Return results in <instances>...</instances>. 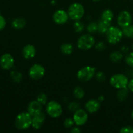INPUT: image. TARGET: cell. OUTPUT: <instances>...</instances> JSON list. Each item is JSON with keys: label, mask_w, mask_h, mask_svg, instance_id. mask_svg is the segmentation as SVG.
<instances>
[{"label": "cell", "mask_w": 133, "mask_h": 133, "mask_svg": "<svg viewBox=\"0 0 133 133\" xmlns=\"http://www.w3.org/2000/svg\"><path fill=\"white\" fill-rule=\"evenodd\" d=\"M74 47L70 43H64L61 46V51L66 55H70L73 53Z\"/></svg>", "instance_id": "cell-20"}, {"label": "cell", "mask_w": 133, "mask_h": 133, "mask_svg": "<svg viewBox=\"0 0 133 133\" xmlns=\"http://www.w3.org/2000/svg\"><path fill=\"white\" fill-rule=\"evenodd\" d=\"M74 121L73 119V118H68L66 119H65L64 122V125L66 128L68 129H71V127L74 126Z\"/></svg>", "instance_id": "cell-32"}, {"label": "cell", "mask_w": 133, "mask_h": 133, "mask_svg": "<svg viewBox=\"0 0 133 133\" xmlns=\"http://www.w3.org/2000/svg\"><path fill=\"white\" fill-rule=\"evenodd\" d=\"M69 19L68 12L64 10H58L54 12L53 15V19L55 23L58 25L65 24Z\"/></svg>", "instance_id": "cell-12"}, {"label": "cell", "mask_w": 133, "mask_h": 133, "mask_svg": "<svg viewBox=\"0 0 133 133\" xmlns=\"http://www.w3.org/2000/svg\"><path fill=\"white\" fill-rule=\"evenodd\" d=\"M98 24V29H97V32L100 34H105L107 30L109 29V27L111 26V22H107V21L100 19L99 22L97 23Z\"/></svg>", "instance_id": "cell-18"}, {"label": "cell", "mask_w": 133, "mask_h": 133, "mask_svg": "<svg viewBox=\"0 0 133 133\" xmlns=\"http://www.w3.org/2000/svg\"><path fill=\"white\" fill-rule=\"evenodd\" d=\"M92 1H100V0H92Z\"/></svg>", "instance_id": "cell-41"}, {"label": "cell", "mask_w": 133, "mask_h": 133, "mask_svg": "<svg viewBox=\"0 0 133 133\" xmlns=\"http://www.w3.org/2000/svg\"><path fill=\"white\" fill-rule=\"evenodd\" d=\"M127 88L129 90L130 92H133V79L129 81L128 84H127Z\"/></svg>", "instance_id": "cell-37"}, {"label": "cell", "mask_w": 133, "mask_h": 133, "mask_svg": "<svg viewBox=\"0 0 133 133\" xmlns=\"http://www.w3.org/2000/svg\"><path fill=\"white\" fill-rule=\"evenodd\" d=\"M46 113L53 118H58L62 115V108L61 104L57 101L52 100L46 104Z\"/></svg>", "instance_id": "cell-5"}, {"label": "cell", "mask_w": 133, "mask_h": 133, "mask_svg": "<svg viewBox=\"0 0 133 133\" xmlns=\"http://www.w3.org/2000/svg\"><path fill=\"white\" fill-rule=\"evenodd\" d=\"M45 73V68L40 64H35L30 68L29 75L33 80H39L44 76Z\"/></svg>", "instance_id": "cell-8"}, {"label": "cell", "mask_w": 133, "mask_h": 133, "mask_svg": "<svg viewBox=\"0 0 133 133\" xmlns=\"http://www.w3.org/2000/svg\"><path fill=\"white\" fill-rule=\"evenodd\" d=\"M119 132L121 133H133L132 126L127 125L122 127L119 130Z\"/></svg>", "instance_id": "cell-34"}, {"label": "cell", "mask_w": 133, "mask_h": 133, "mask_svg": "<svg viewBox=\"0 0 133 133\" xmlns=\"http://www.w3.org/2000/svg\"><path fill=\"white\" fill-rule=\"evenodd\" d=\"M108 42L110 44H116L120 42L123 36L122 29L115 26H110L105 33Z\"/></svg>", "instance_id": "cell-2"}, {"label": "cell", "mask_w": 133, "mask_h": 133, "mask_svg": "<svg viewBox=\"0 0 133 133\" xmlns=\"http://www.w3.org/2000/svg\"><path fill=\"white\" fill-rule=\"evenodd\" d=\"M104 96H100L98 97V99H97L100 101V102H102V101H104Z\"/></svg>", "instance_id": "cell-39"}, {"label": "cell", "mask_w": 133, "mask_h": 133, "mask_svg": "<svg viewBox=\"0 0 133 133\" xmlns=\"http://www.w3.org/2000/svg\"><path fill=\"white\" fill-rule=\"evenodd\" d=\"M129 93V90L127 87L120 88L117 93V97L119 101H123L127 98Z\"/></svg>", "instance_id": "cell-19"}, {"label": "cell", "mask_w": 133, "mask_h": 133, "mask_svg": "<svg viewBox=\"0 0 133 133\" xmlns=\"http://www.w3.org/2000/svg\"><path fill=\"white\" fill-rule=\"evenodd\" d=\"M73 119L76 125H84L88 119V114L87 111L81 109H78L75 112H74Z\"/></svg>", "instance_id": "cell-9"}, {"label": "cell", "mask_w": 133, "mask_h": 133, "mask_svg": "<svg viewBox=\"0 0 133 133\" xmlns=\"http://www.w3.org/2000/svg\"><path fill=\"white\" fill-rule=\"evenodd\" d=\"M32 116L28 112H23L19 113L16 117L14 125L19 130L28 129L32 126Z\"/></svg>", "instance_id": "cell-1"}, {"label": "cell", "mask_w": 133, "mask_h": 133, "mask_svg": "<svg viewBox=\"0 0 133 133\" xmlns=\"http://www.w3.org/2000/svg\"><path fill=\"white\" fill-rule=\"evenodd\" d=\"M78 48L81 50H88L95 45V38L90 34L81 35L77 42Z\"/></svg>", "instance_id": "cell-6"}, {"label": "cell", "mask_w": 133, "mask_h": 133, "mask_svg": "<svg viewBox=\"0 0 133 133\" xmlns=\"http://www.w3.org/2000/svg\"><path fill=\"white\" fill-rule=\"evenodd\" d=\"M36 54V49L33 45L27 44L22 49V56L27 60L32 59Z\"/></svg>", "instance_id": "cell-15"}, {"label": "cell", "mask_w": 133, "mask_h": 133, "mask_svg": "<svg viewBox=\"0 0 133 133\" xmlns=\"http://www.w3.org/2000/svg\"><path fill=\"white\" fill-rule=\"evenodd\" d=\"M10 77L14 83H18L22 81L23 75L22 73L19 72L18 70H13L10 72Z\"/></svg>", "instance_id": "cell-24"}, {"label": "cell", "mask_w": 133, "mask_h": 133, "mask_svg": "<svg viewBox=\"0 0 133 133\" xmlns=\"http://www.w3.org/2000/svg\"><path fill=\"white\" fill-rule=\"evenodd\" d=\"M95 77H96L97 81L100 82V83L104 82L105 81V79H106V76H105V74H104L103 71H101L96 73V74H95Z\"/></svg>", "instance_id": "cell-31"}, {"label": "cell", "mask_w": 133, "mask_h": 133, "mask_svg": "<svg viewBox=\"0 0 133 133\" xmlns=\"http://www.w3.org/2000/svg\"><path fill=\"white\" fill-rule=\"evenodd\" d=\"M70 132L72 133H80L81 132V130L79 128V126H77V127H71V130H70Z\"/></svg>", "instance_id": "cell-36"}, {"label": "cell", "mask_w": 133, "mask_h": 133, "mask_svg": "<svg viewBox=\"0 0 133 133\" xmlns=\"http://www.w3.org/2000/svg\"><path fill=\"white\" fill-rule=\"evenodd\" d=\"M96 68L93 66H86L81 68L77 74L78 80L83 83L90 81L96 74Z\"/></svg>", "instance_id": "cell-4"}, {"label": "cell", "mask_w": 133, "mask_h": 133, "mask_svg": "<svg viewBox=\"0 0 133 133\" xmlns=\"http://www.w3.org/2000/svg\"><path fill=\"white\" fill-rule=\"evenodd\" d=\"M97 29H98V24L97 22H92L88 23L87 27V30L89 33H95L97 32Z\"/></svg>", "instance_id": "cell-27"}, {"label": "cell", "mask_w": 133, "mask_h": 133, "mask_svg": "<svg viewBox=\"0 0 133 133\" xmlns=\"http://www.w3.org/2000/svg\"><path fill=\"white\" fill-rule=\"evenodd\" d=\"M132 76H133V70H132Z\"/></svg>", "instance_id": "cell-43"}, {"label": "cell", "mask_w": 133, "mask_h": 133, "mask_svg": "<svg viewBox=\"0 0 133 133\" xmlns=\"http://www.w3.org/2000/svg\"><path fill=\"white\" fill-rule=\"evenodd\" d=\"M42 110V105L37 100L31 101L27 106V112L32 116L41 112Z\"/></svg>", "instance_id": "cell-14"}, {"label": "cell", "mask_w": 133, "mask_h": 133, "mask_svg": "<svg viewBox=\"0 0 133 133\" xmlns=\"http://www.w3.org/2000/svg\"><path fill=\"white\" fill-rule=\"evenodd\" d=\"M123 53L119 51H115L110 55V59L112 62H118L123 58Z\"/></svg>", "instance_id": "cell-22"}, {"label": "cell", "mask_w": 133, "mask_h": 133, "mask_svg": "<svg viewBox=\"0 0 133 133\" xmlns=\"http://www.w3.org/2000/svg\"><path fill=\"white\" fill-rule=\"evenodd\" d=\"M132 50H133V44H132Z\"/></svg>", "instance_id": "cell-42"}, {"label": "cell", "mask_w": 133, "mask_h": 133, "mask_svg": "<svg viewBox=\"0 0 133 133\" xmlns=\"http://www.w3.org/2000/svg\"><path fill=\"white\" fill-rule=\"evenodd\" d=\"M14 65V58L10 53H5L0 58V66L3 70H9Z\"/></svg>", "instance_id": "cell-11"}, {"label": "cell", "mask_w": 133, "mask_h": 133, "mask_svg": "<svg viewBox=\"0 0 133 133\" xmlns=\"http://www.w3.org/2000/svg\"><path fill=\"white\" fill-rule=\"evenodd\" d=\"M95 48L99 51H103L106 48V45L103 42H98L97 44H95Z\"/></svg>", "instance_id": "cell-33"}, {"label": "cell", "mask_w": 133, "mask_h": 133, "mask_svg": "<svg viewBox=\"0 0 133 133\" xmlns=\"http://www.w3.org/2000/svg\"><path fill=\"white\" fill-rule=\"evenodd\" d=\"M125 61L126 64L128 66L133 68V52H131V53H128L125 56Z\"/></svg>", "instance_id": "cell-30"}, {"label": "cell", "mask_w": 133, "mask_h": 133, "mask_svg": "<svg viewBox=\"0 0 133 133\" xmlns=\"http://www.w3.org/2000/svg\"><path fill=\"white\" fill-rule=\"evenodd\" d=\"M128 83V78L122 74H114L110 79V83L112 87L118 90L127 87Z\"/></svg>", "instance_id": "cell-7"}, {"label": "cell", "mask_w": 133, "mask_h": 133, "mask_svg": "<svg viewBox=\"0 0 133 133\" xmlns=\"http://www.w3.org/2000/svg\"><path fill=\"white\" fill-rule=\"evenodd\" d=\"M131 118H132V119L133 120V110L132 111V112H131Z\"/></svg>", "instance_id": "cell-40"}, {"label": "cell", "mask_w": 133, "mask_h": 133, "mask_svg": "<svg viewBox=\"0 0 133 133\" xmlns=\"http://www.w3.org/2000/svg\"><path fill=\"white\" fill-rule=\"evenodd\" d=\"M129 51V48L128 47L125 46V45H124V46H122V48H121V51L122 52V53H127Z\"/></svg>", "instance_id": "cell-38"}, {"label": "cell", "mask_w": 133, "mask_h": 133, "mask_svg": "<svg viewBox=\"0 0 133 133\" xmlns=\"http://www.w3.org/2000/svg\"><path fill=\"white\" fill-rule=\"evenodd\" d=\"M36 100L42 105H45L48 103V96L45 93H40L38 95Z\"/></svg>", "instance_id": "cell-29"}, {"label": "cell", "mask_w": 133, "mask_h": 133, "mask_svg": "<svg viewBox=\"0 0 133 133\" xmlns=\"http://www.w3.org/2000/svg\"><path fill=\"white\" fill-rule=\"evenodd\" d=\"M100 107H101V102L98 99H95L88 100L85 104L86 110L90 114L97 112L99 110Z\"/></svg>", "instance_id": "cell-13"}, {"label": "cell", "mask_w": 133, "mask_h": 133, "mask_svg": "<svg viewBox=\"0 0 133 133\" xmlns=\"http://www.w3.org/2000/svg\"><path fill=\"white\" fill-rule=\"evenodd\" d=\"M73 28H74L75 32H77V33H80V32H83L84 29V23L81 22L80 20L75 21V23L73 25Z\"/></svg>", "instance_id": "cell-26"}, {"label": "cell", "mask_w": 133, "mask_h": 133, "mask_svg": "<svg viewBox=\"0 0 133 133\" xmlns=\"http://www.w3.org/2000/svg\"><path fill=\"white\" fill-rule=\"evenodd\" d=\"M6 25V21L5 18L0 13V31H2L3 29L5 28Z\"/></svg>", "instance_id": "cell-35"}, {"label": "cell", "mask_w": 133, "mask_h": 133, "mask_svg": "<svg viewBox=\"0 0 133 133\" xmlns=\"http://www.w3.org/2000/svg\"><path fill=\"white\" fill-rule=\"evenodd\" d=\"M122 31H123V36L133 39V25L131 24L127 27L122 28Z\"/></svg>", "instance_id": "cell-25"}, {"label": "cell", "mask_w": 133, "mask_h": 133, "mask_svg": "<svg viewBox=\"0 0 133 133\" xmlns=\"http://www.w3.org/2000/svg\"><path fill=\"white\" fill-rule=\"evenodd\" d=\"M45 120V115L44 112H41L39 114L32 116V127L35 129L38 130L42 127Z\"/></svg>", "instance_id": "cell-16"}, {"label": "cell", "mask_w": 133, "mask_h": 133, "mask_svg": "<svg viewBox=\"0 0 133 133\" xmlns=\"http://www.w3.org/2000/svg\"><path fill=\"white\" fill-rule=\"evenodd\" d=\"M73 95H74V97L77 99H81L84 97V91L81 87H76L74 88V90H73Z\"/></svg>", "instance_id": "cell-23"}, {"label": "cell", "mask_w": 133, "mask_h": 133, "mask_svg": "<svg viewBox=\"0 0 133 133\" xmlns=\"http://www.w3.org/2000/svg\"><path fill=\"white\" fill-rule=\"evenodd\" d=\"M68 109L71 112H75L76 110H77L78 109H80V104L77 101H71L70 103L68 104Z\"/></svg>", "instance_id": "cell-28"}, {"label": "cell", "mask_w": 133, "mask_h": 133, "mask_svg": "<svg viewBox=\"0 0 133 133\" xmlns=\"http://www.w3.org/2000/svg\"><path fill=\"white\" fill-rule=\"evenodd\" d=\"M132 22V18L131 13L127 10L122 11L118 15L117 18V23L121 28H124L131 25Z\"/></svg>", "instance_id": "cell-10"}, {"label": "cell", "mask_w": 133, "mask_h": 133, "mask_svg": "<svg viewBox=\"0 0 133 133\" xmlns=\"http://www.w3.org/2000/svg\"><path fill=\"white\" fill-rule=\"evenodd\" d=\"M84 8L79 3H72L68 9L69 18L72 20H80L84 14Z\"/></svg>", "instance_id": "cell-3"}, {"label": "cell", "mask_w": 133, "mask_h": 133, "mask_svg": "<svg viewBox=\"0 0 133 133\" xmlns=\"http://www.w3.org/2000/svg\"><path fill=\"white\" fill-rule=\"evenodd\" d=\"M114 18V13L110 9H106L102 12L101 16V19L107 22H111Z\"/></svg>", "instance_id": "cell-21"}, {"label": "cell", "mask_w": 133, "mask_h": 133, "mask_svg": "<svg viewBox=\"0 0 133 133\" xmlns=\"http://www.w3.org/2000/svg\"><path fill=\"white\" fill-rule=\"evenodd\" d=\"M26 23H27V22L24 18L19 17V18H14L13 19L12 22V26L15 29L19 30L24 28L26 25Z\"/></svg>", "instance_id": "cell-17"}]
</instances>
